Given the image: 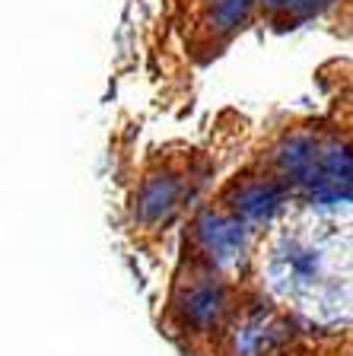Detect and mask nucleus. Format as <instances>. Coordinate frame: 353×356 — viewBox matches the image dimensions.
<instances>
[{
	"label": "nucleus",
	"instance_id": "obj_4",
	"mask_svg": "<svg viewBox=\"0 0 353 356\" xmlns=\"http://www.w3.org/2000/svg\"><path fill=\"white\" fill-rule=\"evenodd\" d=\"M249 226L226 213L223 207H198L188 226V258L226 274L249 252Z\"/></svg>",
	"mask_w": 353,
	"mask_h": 356
},
{
	"label": "nucleus",
	"instance_id": "obj_5",
	"mask_svg": "<svg viewBox=\"0 0 353 356\" xmlns=\"http://www.w3.org/2000/svg\"><path fill=\"white\" fill-rule=\"evenodd\" d=\"M255 16V0H207L201 13V38L207 48L229 42L239 29H245Z\"/></svg>",
	"mask_w": 353,
	"mask_h": 356
},
{
	"label": "nucleus",
	"instance_id": "obj_6",
	"mask_svg": "<svg viewBox=\"0 0 353 356\" xmlns=\"http://www.w3.org/2000/svg\"><path fill=\"white\" fill-rule=\"evenodd\" d=\"M328 3H334V0H255V13H261L277 29H290V26L312 19Z\"/></svg>",
	"mask_w": 353,
	"mask_h": 356
},
{
	"label": "nucleus",
	"instance_id": "obj_2",
	"mask_svg": "<svg viewBox=\"0 0 353 356\" xmlns=\"http://www.w3.org/2000/svg\"><path fill=\"white\" fill-rule=\"evenodd\" d=\"M201 178H204V169L194 156H162L140 178V188L134 194V222L143 232H159L172 226V220L194 197Z\"/></svg>",
	"mask_w": 353,
	"mask_h": 356
},
{
	"label": "nucleus",
	"instance_id": "obj_1",
	"mask_svg": "<svg viewBox=\"0 0 353 356\" xmlns=\"http://www.w3.org/2000/svg\"><path fill=\"white\" fill-rule=\"evenodd\" d=\"M235 312L239 305L233 302V289H229L226 277L201 261L185 258L169 299V315L175 321V331L188 334V337H210V334L223 337Z\"/></svg>",
	"mask_w": 353,
	"mask_h": 356
},
{
	"label": "nucleus",
	"instance_id": "obj_3",
	"mask_svg": "<svg viewBox=\"0 0 353 356\" xmlns=\"http://www.w3.org/2000/svg\"><path fill=\"white\" fill-rule=\"evenodd\" d=\"M290 204V188L280 181L277 175L265 169V165H251V169L239 172L223 185L217 207L233 213L235 220L255 229V226H267L274 222Z\"/></svg>",
	"mask_w": 353,
	"mask_h": 356
}]
</instances>
